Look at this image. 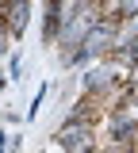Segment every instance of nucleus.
Returning <instances> with one entry per match:
<instances>
[{
	"mask_svg": "<svg viewBox=\"0 0 138 153\" xmlns=\"http://www.w3.org/2000/svg\"><path fill=\"white\" fill-rule=\"evenodd\" d=\"M115 42H119V16H100L92 23V31L84 35V42H81L73 54H61V61L65 65H81L88 57H107L115 50Z\"/></svg>",
	"mask_w": 138,
	"mask_h": 153,
	"instance_id": "nucleus-1",
	"label": "nucleus"
},
{
	"mask_svg": "<svg viewBox=\"0 0 138 153\" xmlns=\"http://www.w3.org/2000/svg\"><path fill=\"white\" fill-rule=\"evenodd\" d=\"M54 146L65 153H96V123L84 119H65L54 130Z\"/></svg>",
	"mask_w": 138,
	"mask_h": 153,
	"instance_id": "nucleus-2",
	"label": "nucleus"
},
{
	"mask_svg": "<svg viewBox=\"0 0 138 153\" xmlns=\"http://www.w3.org/2000/svg\"><path fill=\"white\" fill-rule=\"evenodd\" d=\"M138 138V107L119 100L107 111V142H134Z\"/></svg>",
	"mask_w": 138,
	"mask_h": 153,
	"instance_id": "nucleus-3",
	"label": "nucleus"
},
{
	"mask_svg": "<svg viewBox=\"0 0 138 153\" xmlns=\"http://www.w3.org/2000/svg\"><path fill=\"white\" fill-rule=\"evenodd\" d=\"M0 19L8 23V35L19 38L31 23V0H0Z\"/></svg>",
	"mask_w": 138,
	"mask_h": 153,
	"instance_id": "nucleus-4",
	"label": "nucleus"
},
{
	"mask_svg": "<svg viewBox=\"0 0 138 153\" xmlns=\"http://www.w3.org/2000/svg\"><path fill=\"white\" fill-rule=\"evenodd\" d=\"M100 103H104L100 96L84 92V96L77 100V103H73V111H69V119H84V123H96V107H100Z\"/></svg>",
	"mask_w": 138,
	"mask_h": 153,
	"instance_id": "nucleus-5",
	"label": "nucleus"
},
{
	"mask_svg": "<svg viewBox=\"0 0 138 153\" xmlns=\"http://www.w3.org/2000/svg\"><path fill=\"white\" fill-rule=\"evenodd\" d=\"M115 16L123 19V23L138 19V0H115Z\"/></svg>",
	"mask_w": 138,
	"mask_h": 153,
	"instance_id": "nucleus-6",
	"label": "nucleus"
},
{
	"mask_svg": "<svg viewBox=\"0 0 138 153\" xmlns=\"http://www.w3.org/2000/svg\"><path fill=\"white\" fill-rule=\"evenodd\" d=\"M0 153H16V138L0 130Z\"/></svg>",
	"mask_w": 138,
	"mask_h": 153,
	"instance_id": "nucleus-7",
	"label": "nucleus"
},
{
	"mask_svg": "<svg viewBox=\"0 0 138 153\" xmlns=\"http://www.w3.org/2000/svg\"><path fill=\"white\" fill-rule=\"evenodd\" d=\"M42 96H46V84H42L39 92H35V103H31V111H27V119H35V115H39V107H42Z\"/></svg>",
	"mask_w": 138,
	"mask_h": 153,
	"instance_id": "nucleus-8",
	"label": "nucleus"
},
{
	"mask_svg": "<svg viewBox=\"0 0 138 153\" xmlns=\"http://www.w3.org/2000/svg\"><path fill=\"white\" fill-rule=\"evenodd\" d=\"M8 42H12V35H8V23H4V19H0V54H4V50H8Z\"/></svg>",
	"mask_w": 138,
	"mask_h": 153,
	"instance_id": "nucleus-9",
	"label": "nucleus"
},
{
	"mask_svg": "<svg viewBox=\"0 0 138 153\" xmlns=\"http://www.w3.org/2000/svg\"><path fill=\"white\" fill-rule=\"evenodd\" d=\"M61 4L65 0H46V8H54V12H61Z\"/></svg>",
	"mask_w": 138,
	"mask_h": 153,
	"instance_id": "nucleus-10",
	"label": "nucleus"
},
{
	"mask_svg": "<svg viewBox=\"0 0 138 153\" xmlns=\"http://www.w3.org/2000/svg\"><path fill=\"white\" fill-rule=\"evenodd\" d=\"M4 80H8V76H4V73H0V92H4Z\"/></svg>",
	"mask_w": 138,
	"mask_h": 153,
	"instance_id": "nucleus-11",
	"label": "nucleus"
},
{
	"mask_svg": "<svg viewBox=\"0 0 138 153\" xmlns=\"http://www.w3.org/2000/svg\"><path fill=\"white\" fill-rule=\"evenodd\" d=\"M134 149H138V138H134Z\"/></svg>",
	"mask_w": 138,
	"mask_h": 153,
	"instance_id": "nucleus-12",
	"label": "nucleus"
},
{
	"mask_svg": "<svg viewBox=\"0 0 138 153\" xmlns=\"http://www.w3.org/2000/svg\"><path fill=\"white\" fill-rule=\"evenodd\" d=\"M0 57H4V54H0Z\"/></svg>",
	"mask_w": 138,
	"mask_h": 153,
	"instance_id": "nucleus-13",
	"label": "nucleus"
},
{
	"mask_svg": "<svg viewBox=\"0 0 138 153\" xmlns=\"http://www.w3.org/2000/svg\"><path fill=\"white\" fill-rule=\"evenodd\" d=\"M61 153H65V149H61Z\"/></svg>",
	"mask_w": 138,
	"mask_h": 153,
	"instance_id": "nucleus-14",
	"label": "nucleus"
}]
</instances>
